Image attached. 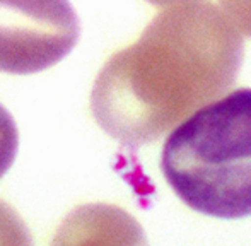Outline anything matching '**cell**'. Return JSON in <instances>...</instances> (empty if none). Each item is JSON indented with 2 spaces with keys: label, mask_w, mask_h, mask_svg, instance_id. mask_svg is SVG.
Segmentation results:
<instances>
[{
  "label": "cell",
  "mask_w": 251,
  "mask_h": 246,
  "mask_svg": "<svg viewBox=\"0 0 251 246\" xmlns=\"http://www.w3.org/2000/svg\"><path fill=\"white\" fill-rule=\"evenodd\" d=\"M245 41L219 7L178 3L116 51L91 91V111L111 139L147 146L231 89Z\"/></svg>",
  "instance_id": "cell-1"
},
{
  "label": "cell",
  "mask_w": 251,
  "mask_h": 246,
  "mask_svg": "<svg viewBox=\"0 0 251 246\" xmlns=\"http://www.w3.org/2000/svg\"><path fill=\"white\" fill-rule=\"evenodd\" d=\"M161 170L190 209L217 219L251 216V89L232 91L178 123Z\"/></svg>",
  "instance_id": "cell-2"
},
{
  "label": "cell",
  "mask_w": 251,
  "mask_h": 246,
  "mask_svg": "<svg viewBox=\"0 0 251 246\" xmlns=\"http://www.w3.org/2000/svg\"><path fill=\"white\" fill-rule=\"evenodd\" d=\"M79 36L70 0H0V72L48 70L75 48Z\"/></svg>",
  "instance_id": "cell-3"
},
{
  "label": "cell",
  "mask_w": 251,
  "mask_h": 246,
  "mask_svg": "<svg viewBox=\"0 0 251 246\" xmlns=\"http://www.w3.org/2000/svg\"><path fill=\"white\" fill-rule=\"evenodd\" d=\"M51 246H147V238L126 210L109 203H87L63 219Z\"/></svg>",
  "instance_id": "cell-4"
},
{
  "label": "cell",
  "mask_w": 251,
  "mask_h": 246,
  "mask_svg": "<svg viewBox=\"0 0 251 246\" xmlns=\"http://www.w3.org/2000/svg\"><path fill=\"white\" fill-rule=\"evenodd\" d=\"M0 246H33L29 229L21 216L0 200Z\"/></svg>",
  "instance_id": "cell-5"
},
{
  "label": "cell",
  "mask_w": 251,
  "mask_h": 246,
  "mask_svg": "<svg viewBox=\"0 0 251 246\" xmlns=\"http://www.w3.org/2000/svg\"><path fill=\"white\" fill-rule=\"evenodd\" d=\"M19 147V132L12 115L0 104V178L9 171Z\"/></svg>",
  "instance_id": "cell-6"
},
{
  "label": "cell",
  "mask_w": 251,
  "mask_h": 246,
  "mask_svg": "<svg viewBox=\"0 0 251 246\" xmlns=\"http://www.w3.org/2000/svg\"><path fill=\"white\" fill-rule=\"evenodd\" d=\"M219 3L229 23L251 38V0H219Z\"/></svg>",
  "instance_id": "cell-7"
},
{
  "label": "cell",
  "mask_w": 251,
  "mask_h": 246,
  "mask_svg": "<svg viewBox=\"0 0 251 246\" xmlns=\"http://www.w3.org/2000/svg\"><path fill=\"white\" fill-rule=\"evenodd\" d=\"M152 5L166 7V5H178V3H190V2H200V0H147Z\"/></svg>",
  "instance_id": "cell-8"
}]
</instances>
